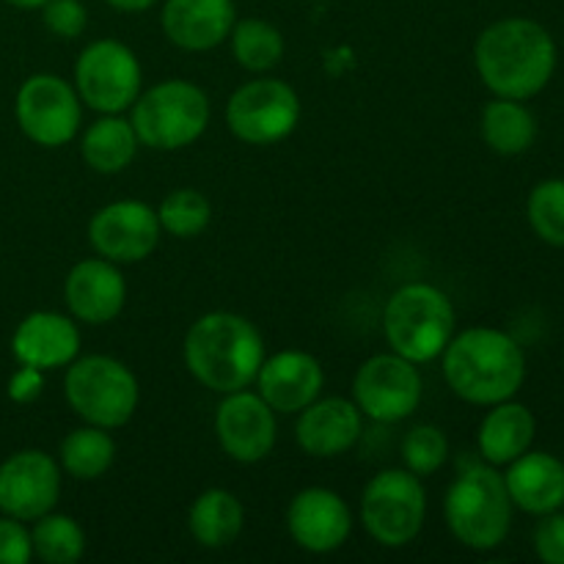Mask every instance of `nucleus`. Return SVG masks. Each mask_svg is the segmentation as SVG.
I'll list each match as a JSON object with an SVG mask.
<instances>
[{
	"instance_id": "f257e3e1",
	"label": "nucleus",
	"mask_w": 564,
	"mask_h": 564,
	"mask_svg": "<svg viewBox=\"0 0 564 564\" xmlns=\"http://www.w3.org/2000/svg\"><path fill=\"white\" fill-rule=\"evenodd\" d=\"M479 80L507 99L538 97L556 72V42L540 22L507 17L485 28L474 42Z\"/></svg>"
},
{
	"instance_id": "f03ea898",
	"label": "nucleus",
	"mask_w": 564,
	"mask_h": 564,
	"mask_svg": "<svg viewBox=\"0 0 564 564\" xmlns=\"http://www.w3.org/2000/svg\"><path fill=\"white\" fill-rule=\"evenodd\" d=\"M441 369L452 394L468 405L490 408L521 391L527 356L507 330L477 325L452 336L441 352Z\"/></svg>"
},
{
	"instance_id": "7ed1b4c3",
	"label": "nucleus",
	"mask_w": 564,
	"mask_h": 564,
	"mask_svg": "<svg viewBox=\"0 0 564 564\" xmlns=\"http://www.w3.org/2000/svg\"><path fill=\"white\" fill-rule=\"evenodd\" d=\"M182 358L193 380L224 397L251 389L264 361V339L242 314L209 312L187 328Z\"/></svg>"
},
{
	"instance_id": "20e7f679",
	"label": "nucleus",
	"mask_w": 564,
	"mask_h": 564,
	"mask_svg": "<svg viewBox=\"0 0 564 564\" xmlns=\"http://www.w3.org/2000/svg\"><path fill=\"white\" fill-rule=\"evenodd\" d=\"M444 521L452 538L471 551H494L512 527V499L505 474L490 463H468L444 496Z\"/></svg>"
},
{
	"instance_id": "39448f33",
	"label": "nucleus",
	"mask_w": 564,
	"mask_h": 564,
	"mask_svg": "<svg viewBox=\"0 0 564 564\" xmlns=\"http://www.w3.org/2000/svg\"><path fill=\"white\" fill-rule=\"evenodd\" d=\"M380 323L391 352L413 364L441 358L452 336L457 334L455 303L444 290L427 281H411L391 292Z\"/></svg>"
},
{
	"instance_id": "423d86ee",
	"label": "nucleus",
	"mask_w": 564,
	"mask_h": 564,
	"mask_svg": "<svg viewBox=\"0 0 564 564\" xmlns=\"http://www.w3.org/2000/svg\"><path fill=\"white\" fill-rule=\"evenodd\" d=\"M213 105L207 91L185 77H171L138 94L130 108V121L141 147L154 152H176L207 132Z\"/></svg>"
},
{
	"instance_id": "0eeeda50",
	"label": "nucleus",
	"mask_w": 564,
	"mask_h": 564,
	"mask_svg": "<svg viewBox=\"0 0 564 564\" xmlns=\"http://www.w3.org/2000/svg\"><path fill=\"white\" fill-rule=\"evenodd\" d=\"M64 394L83 424L119 430L135 416L141 386L124 361L91 352V356H77L66 367Z\"/></svg>"
},
{
	"instance_id": "6e6552de",
	"label": "nucleus",
	"mask_w": 564,
	"mask_h": 564,
	"mask_svg": "<svg viewBox=\"0 0 564 564\" xmlns=\"http://www.w3.org/2000/svg\"><path fill=\"white\" fill-rule=\"evenodd\" d=\"M361 527L383 549H405L427 521V490L408 468L375 474L361 494Z\"/></svg>"
},
{
	"instance_id": "1a4fd4ad",
	"label": "nucleus",
	"mask_w": 564,
	"mask_h": 564,
	"mask_svg": "<svg viewBox=\"0 0 564 564\" xmlns=\"http://www.w3.org/2000/svg\"><path fill=\"white\" fill-rule=\"evenodd\" d=\"M224 116L237 141L248 147H273L297 130L303 102L286 80L257 77L231 91Z\"/></svg>"
},
{
	"instance_id": "9d476101",
	"label": "nucleus",
	"mask_w": 564,
	"mask_h": 564,
	"mask_svg": "<svg viewBox=\"0 0 564 564\" xmlns=\"http://www.w3.org/2000/svg\"><path fill=\"white\" fill-rule=\"evenodd\" d=\"M72 86L86 108L124 113L143 91V69L135 50L119 39H97L77 55Z\"/></svg>"
},
{
	"instance_id": "9b49d317",
	"label": "nucleus",
	"mask_w": 564,
	"mask_h": 564,
	"mask_svg": "<svg viewBox=\"0 0 564 564\" xmlns=\"http://www.w3.org/2000/svg\"><path fill=\"white\" fill-rule=\"evenodd\" d=\"M14 116L28 141L58 149L75 141L80 132L83 102L69 80L53 72H36L17 88Z\"/></svg>"
},
{
	"instance_id": "f8f14e48",
	"label": "nucleus",
	"mask_w": 564,
	"mask_h": 564,
	"mask_svg": "<svg viewBox=\"0 0 564 564\" xmlns=\"http://www.w3.org/2000/svg\"><path fill=\"white\" fill-rule=\"evenodd\" d=\"M424 380L419 364L397 356L378 352L358 367L352 378V402L364 419L378 424L405 422L422 405Z\"/></svg>"
},
{
	"instance_id": "ddd939ff",
	"label": "nucleus",
	"mask_w": 564,
	"mask_h": 564,
	"mask_svg": "<svg viewBox=\"0 0 564 564\" xmlns=\"http://www.w3.org/2000/svg\"><path fill=\"white\" fill-rule=\"evenodd\" d=\"M160 229L158 207L141 198H121L99 207L88 220V242L94 253L116 264H138L158 248Z\"/></svg>"
},
{
	"instance_id": "4468645a",
	"label": "nucleus",
	"mask_w": 564,
	"mask_h": 564,
	"mask_svg": "<svg viewBox=\"0 0 564 564\" xmlns=\"http://www.w3.org/2000/svg\"><path fill=\"white\" fill-rule=\"evenodd\" d=\"M215 438L235 463H262L279 441V413L259 397V391H231L224 394L215 411Z\"/></svg>"
},
{
	"instance_id": "2eb2a0df",
	"label": "nucleus",
	"mask_w": 564,
	"mask_h": 564,
	"mask_svg": "<svg viewBox=\"0 0 564 564\" xmlns=\"http://www.w3.org/2000/svg\"><path fill=\"white\" fill-rule=\"evenodd\" d=\"M61 499V463L42 449H20L0 463V512L36 521Z\"/></svg>"
},
{
	"instance_id": "dca6fc26",
	"label": "nucleus",
	"mask_w": 564,
	"mask_h": 564,
	"mask_svg": "<svg viewBox=\"0 0 564 564\" xmlns=\"http://www.w3.org/2000/svg\"><path fill=\"white\" fill-rule=\"evenodd\" d=\"M286 532L308 554H334L350 540V505L330 488H303L286 507Z\"/></svg>"
},
{
	"instance_id": "f3484780",
	"label": "nucleus",
	"mask_w": 564,
	"mask_h": 564,
	"mask_svg": "<svg viewBox=\"0 0 564 564\" xmlns=\"http://www.w3.org/2000/svg\"><path fill=\"white\" fill-rule=\"evenodd\" d=\"M64 301L77 323H113L127 306V279L121 273V264L102 257L75 262L64 279Z\"/></svg>"
},
{
	"instance_id": "a211bd4d",
	"label": "nucleus",
	"mask_w": 564,
	"mask_h": 564,
	"mask_svg": "<svg viewBox=\"0 0 564 564\" xmlns=\"http://www.w3.org/2000/svg\"><path fill=\"white\" fill-rule=\"evenodd\" d=\"M257 391L275 413L297 416L306 405H312L325 389V369L317 356L306 350H281L275 356H264L257 375Z\"/></svg>"
},
{
	"instance_id": "6ab92c4d",
	"label": "nucleus",
	"mask_w": 564,
	"mask_h": 564,
	"mask_svg": "<svg viewBox=\"0 0 564 564\" xmlns=\"http://www.w3.org/2000/svg\"><path fill=\"white\" fill-rule=\"evenodd\" d=\"M364 433V413L345 397H317L297 413L295 441L303 455L328 460L350 452Z\"/></svg>"
},
{
	"instance_id": "aec40b11",
	"label": "nucleus",
	"mask_w": 564,
	"mask_h": 564,
	"mask_svg": "<svg viewBox=\"0 0 564 564\" xmlns=\"http://www.w3.org/2000/svg\"><path fill=\"white\" fill-rule=\"evenodd\" d=\"M237 22L235 0H165L160 11L163 36L185 53H207L229 42Z\"/></svg>"
},
{
	"instance_id": "412c9836",
	"label": "nucleus",
	"mask_w": 564,
	"mask_h": 564,
	"mask_svg": "<svg viewBox=\"0 0 564 564\" xmlns=\"http://www.w3.org/2000/svg\"><path fill=\"white\" fill-rule=\"evenodd\" d=\"M11 352L25 367L42 372L69 367L80 356V328L75 317L58 312H31L11 336Z\"/></svg>"
},
{
	"instance_id": "4be33fe9",
	"label": "nucleus",
	"mask_w": 564,
	"mask_h": 564,
	"mask_svg": "<svg viewBox=\"0 0 564 564\" xmlns=\"http://www.w3.org/2000/svg\"><path fill=\"white\" fill-rule=\"evenodd\" d=\"M507 494L512 507L529 516H549L564 507V463L549 452H523L507 466Z\"/></svg>"
},
{
	"instance_id": "5701e85b",
	"label": "nucleus",
	"mask_w": 564,
	"mask_h": 564,
	"mask_svg": "<svg viewBox=\"0 0 564 564\" xmlns=\"http://www.w3.org/2000/svg\"><path fill=\"white\" fill-rule=\"evenodd\" d=\"M534 435H538V422L534 413L523 402L505 400L490 405L477 430L479 455L490 466H510L516 457L532 449Z\"/></svg>"
},
{
	"instance_id": "b1692460",
	"label": "nucleus",
	"mask_w": 564,
	"mask_h": 564,
	"mask_svg": "<svg viewBox=\"0 0 564 564\" xmlns=\"http://www.w3.org/2000/svg\"><path fill=\"white\" fill-rule=\"evenodd\" d=\"M138 147H141V141H138L135 127L121 113H102L80 135L83 163L105 176L121 174L124 169H130Z\"/></svg>"
},
{
	"instance_id": "393cba45",
	"label": "nucleus",
	"mask_w": 564,
	"mask_h": 564,
	"mask_svg": "<svg viewBox=\"0 0 564 564\" xmlns=\"http://www.w3.org/2000/svg\"><path fill=\"white\" fill-rule=\"evenodd\" d=\"M246 527V507L231 490L207 488L187 510V529L202 549H229Z\"/></svg>"
},
{
	"instance_id": "a878e982",
	"label": "nucleus",
	"mask_w": 564,
	"mask_h": 564,
	"mask_svg": "<svg viewBox=\"0 0 564 564\" xmlns=\"http://www.w3.org/2000/svg\"><path fill=\"white\" fill-rule=\"evenodd\" d=\"M479 130H482V141L496 154L516 158V154L532 149L534 138H538V119L521 99L496 97L494 102L485 105Z\"/></svg>"
},
{
	"instance_id": "bb28decb",
	"label": "nucleus",
	"mask_w": 564,
	"mask_h": 564,
	"mask_svg": "<svg viewBox=\"0 0 564 564\" xmlns=\"http://www.w3.org/2000/svg\"><path fill=\"white\" fill-rule=\"evenodd\" d=\"M116 460V441L110 430L83 424V427L69 430L58 446L61 471L80 482H94L105 477Z\"/></svg>"
},
{
	"instance_id": "cd10ccee",
	"label": "nucleus",
	"mask_w": 564,
	"mask_h": 564,
	"mask_svg": "<svg viewBox=\"0 0 564 564\" xmlns=\"http://www.w3.org/2000/svg\"><path fill=\"white\" fill-rule=\"evenodd\" d=\"M229 44L237 64L246 72H253V75H264V72L275 69L286 50L279 28L268 20H259V17L237 20L229 33Z\"/></svg>"
},
{
	"instance_id": "c85d7f7f",
	"label": "nucleus",
	"mask_w": 564,
	"mask_h": 564,
	"mask_svg": "<svg viewBox=\"0 0 564 564\" xmlns=\"http://www.w3.org/2000/svg\"><path fill=\"white\" fill-rule=\"evenodd\" d=\"M33 556L47 564H75L86 554V532L64 512H47L36 518L31 529Z\"/></svg>"
},
{
	"instance_id": "c756f323",
	"label": "nucleus",
	"mask_w": 564,
	"mask_h": 564,
	"mask_svg": "<svg viewBox=\"0 0 564 564\" xmlns=\"http://www.w3.org/2000/svg\"><path fill=\"white\" fill-rule=\"evenodd\" d=\"M160 229L176 240H193L213 220V204L196 187H176L158 207Z\"/></svg>"
},
{
	"instance_id": "7c9ffc66",
	"label": "nucleus",
	"mask_w": 564,
	"mask_h": 564,
	"mask_svg": "<svg viewBox=\"0 0 564 564\" xmlns=\"http://www.w3.org/2000/svg\"><path fill=\"white\" fill-rule=\"evenodd\" d=\"M527 218L540 240L564 248V180H543L532 187Z\"/></svg>"
},
{
	"instance_id": "2f4dec72",
	"label": "nucleus",
	"mask_w": 564,
	"mask_h": 564,
	"mask_svg": "<svg viewBox=\"0 0 564 564\" xmlns=\"http://www.w3.org/2000/svg\"><path fill=\"white\" fill-rule=\"evenodd\" d=\"M400 455L408 471H413L416 477H430L449 460V438L435 424H416L402 438Z\"/></svg>"
},
{
	"instance_id": "473e14b6",
	"label": "nucleus",
	"mask_w": 564,
	"mask_h": 564,
	"mask_svg": "<svg viewBox=\"0 0 564 564\" xmlns=\"http://www.w3.org/2000/svg\"><path fill=\"white\" fill-rule=\"evenodd\" d=\"M39 11L44 28L58 39H77L88 25V11L80 0H47Z\"/></svg>"
},
{
	"instance_id": "72a5a7b5",
	"label": "nucleus",
	"mask_w": 564,
	"mask_h": 564,
	"mask_svg": "<svg viewBox=\"0 0 564 564\" xmlns=\"http://www.w3.org/2000/svg\"><path fill=\"white\" fill-rule=\"evenodd\" d=\"M534 554L545 564H564V512H549L540 516L534 527Z\"/></svg>"
},
{
	"instance_id": "f704fd0d",
	"label": "nucleus",
	"mask_w": 564,
	"mask_h": 564,
	"mask_svg": "<svg viewBox=\"0 0 564 564\" xmlns=\"http://www.w3.org/2000/svg\"><path fill=\"white\" fill-rule=\"evenodd\" d=\"M31 560V529L25 527V521L0 516V564H28Z\"/></svg>"
},
{
	"instance_id": "c9c22d12",
	"label": "nucleus",
	"mask_w": 564,
	"mask_h": 564,
	"mask_svg": "<svg viewBox=\"0 0 564 564\" xmlns=\"http://www.w3.org/2000/svg\"><path fill=\"white\" fill-rule=\"evenodd\" d=\"M42 391L44 372L36 367H25V364H20V369L11 375L9 386H6V394H9V400L17 402V405H31V402H36L39 397H42Z\"/></svg>"
},
{
	"instance_id": "e433bc0d",
	"label": "nucleus",
	"mask_w": 564,
	"mask_h": 564,
	"mask_svg": "<svg viewBox=\"0 0 564 564\" xmlns=\"http://www.w3.org/2000/svg\"><path fill=\"white\" fill-rule=\"evenodd\" d=\"M105 3H108L110 9L121 11V14H141V11L152 9L158 0H105Z\"/></svg>"
},
{
	"instance_id": "4c0bfd02",
	"label": "nucleus",
	"mask_w": 564,
	"mask_h": 564,
	"mask_svg": "<svg viewBox=\"0 0 564 564\" xmlns=\"http://www.w3.org/2000/svg\"><path fill=\"white\" fill-rule=\"evenodd\" d=\"M9 6H14V9H22V11H39L42 9L47 0H6Z\"/></svg>"
}]
</instances>
